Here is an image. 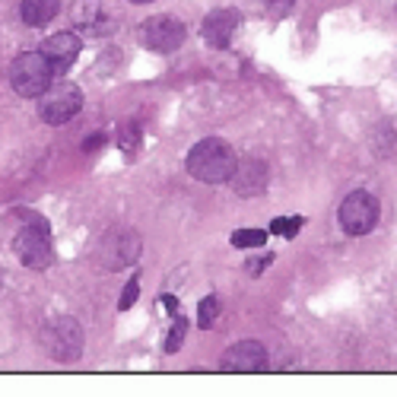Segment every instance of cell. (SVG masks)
<instances>
[{"mask_svg":"<svg viewBox=\"0 0 397 397\" xmlns=\"http://www.w3.org/2000/svg\"><path fill=\"white\" fill-rule=\"evenodd\" d=\"M45 347L58 363H76L83 356V328L74 318H54L45 324Z\"/></svg>","mask_w":397,"mask_h":397,"instance_id":"6","label":"cell"},{"mask_svg":"<svg viewBox=\"0 0 397 397\" xmlns=\"http://www.w3.org/2000/svg\"><path fill=\"white\" fill-rule=\"evenodd\" d=\"M137 296H140V277H133V280L125 286V292H121V299H118V308H121V312H127V308L137 302Z\"/></svg>","mask_w":397,"mask_h":397,"instance_id":"19","label":"cell"},{"mask_svg":"<svg viewBox=\"0 0 397 397\" xmlns=\"http://www.w3.org/2000/svg\"><path fill=\"white\" fill-rule=\"evenodd\" d=\"M162 305L169 308V314H178V308H182V305H178V299H175V296H162Z\"/></svg>","mask_w":397,"mask_h":397,"instance_id":"22","label":"cell"},{"mask_svg":"<svg viewBox=\"0 0 397 397\" xmlns=\"http://www.w3.org/2000/svg\"><path fill=\"white\" fill-rule=\"evenodd\" d=\"M235 166H239L235 149L219 137H207V140L194 143L188 153V172L204 184H226Z\"/></svg>","mask_w":397,"mask_h":397,"instance_id":"1","label":"cell"},{"mask_svg":"<svg viewBox=\"0 0 397 397\" xmlns=\"http://www.w3.org/2000/svg\"><path fill=\"white\" fill-rule=\"evenodd\" d=\"M264 242H267L264 229H239L232 235V245H235V248H257V245H264Z\"/></svg>","mask_w":397,"mask_h":397,"instance_id":"16","label":"cell"},{"mask_svg":"<svg viewBox=\"0 0 397 397\" xmlns=\"http://www.w3.org/2000/svg\"><path fill=\"white\" fill-rule=\"evenodd\" d=\"M105 147V133H92L89 140H83V153H92V149Z\"/></svg>","mask_w":397,"mask_h":397,"instance_id":"21","label":"cell"},{"mask_svg":"<svg viewBox=\"0 0 397 397\" xmlns=\"http://www.w3.org/2000/svg\"><path fill=\"white\" fill-rule=\"evenodd\" d=\"M131 3H153V0H131Z\"/></svg>","mask_w":397,"mask_h":397,"instance_id":"23","label":"cell"},{"mask_svg":"<svg viewBox=\"0 0 397 397\" xmlns=\"http://www.w3.org/2000/svg\"><path fill=\"white\" fill-rule=\"evenodd\" d=\"M216 318H219V296H207L197 305V321L200 328H213Z\"/></svg>","mask_w":397,"mask_h":397,"instance_id":"17","label":"cell"},{"mask_svg":"<svg viewBox=\"0 0 397 397\" xmlns=\"http://www.w3.org/2000/svg\"><path fill=\"white\" fill-rule=\"evenodd\" d=\"M58 7H61L58 0H23L19 13H23V19L29 25H48L58 17Z\"/></svg>","mask_w":397,"mask_h":397,"instance_id":"13","label":"cell"},{"mask_svg":"<svg viewBox=\"0 0 397 397\" xmlns=\"http://www.w3.org/2000/svg\"><path fill=\"white\" fill-rule=\"evenodd\" d=\"M184 334H188V321H184L182 314H178V321H175V328L169 331V340H166V353H178L184 343Z\"/></svg>","mask_w":397,"mask_h":397,"instance_id":"18","label":"cell"},{"mask_svg":"<svg viewBox=\"0 0 397 397\" xmlns=\"http://www.w3.org/2000/svg\"><path fill=\"white\" fill-rule=\"evenodd\" d=\"M302 226H305V219H302V216H290V219L277 216V219L270 223V232H273V235H283V239H296Z\"/></svg>","mask_w":397,"mask_h":397,"instance_id":"15","label":"cell"},{"mask_svg":"<svg viewBox=\"0 0 397 397\" xmlns=\"http://www.w3.org/2000/svg\"><path fill=\"white\" fill-rule=\"evenodd\" d=\"M232 188L239 197H255V194H264L267 188V166L261 159H242L235 172H232Z\"/></svg>","mask_w":397,"mask_h":397,"instance_id":"10","label":"cell"},{"mask_svg":"<svg viewBox=\"0 0 397 397\" xmlns=\"http://www.w3.org/2000/svg\"><path fill=\"white\" fill-rule=\"evenodd\" d=\"M70 17H74L76 25L92 29V25L102 19V0H74V7H70Z\"/></svg>","mask_w":397,"mask_h":397,"instance_id":"14","label":"cell"},{"mask_svg":"<svg viewBox=\"0 0 397 397\" xmlns=\"http://www.w3.org/2000/svg\"><path fill=\"white\" fill-rule=\"evenodd\" d=\"M140 248H143L140 235L133 229L118 226V229H108L105 235H102L96 257H99V267H105V270H121V267L133 264V261L140 257Z\"/></svg>","mask_w":397,"mask_h":397,"instance_id":"5","label":"cell"},{"mask_svg":"<svg viewBox=\"0 0 397 397\" xmlns=\"http://www.w3.org/2000/svg\"><path fill=\"white\" fill-rule=\"evenodd\" d=\"M83 108V89L74 83H54L39 96V115L45 125H67Z\"/></svg>","mask_w":397,"mask_h":397,"instance_id":"4","label":"cell"},{"mask_svg":"<svg viewBox=\"0 0 397 397\" xmlns=\"http://www.w3.org/2000/svg\"><path fill=\"white\" fill-rule=\"evenodd\" d=\"M239 29V10H213V13H207L204 17V25H200V32H204V39H207L213 48H226V45L232 42V32Z\"/></svg>","mask_w":397,"mask_h":397,"instance_id":"11","label":"cell"},{"mask_svg":"<svg viewBox=\"0 0 397 397\" xmlns=\"http://www.w3.org/2000/svg\"><path fill=\"white\" fill-rule=\"evenodd\" d=\"M226 372H264L267 369V350L257 340H242L226 350L223 356Z\"/></svg>","mask_w":397,"mask_h":397,"instance_id":"9","label":"cell"},{"mask_svg":"<svg viewBox=\"0 0 397 397\" xmlns=\"http://www.w3.org/2000/svg\"><path fill=\"white\" fill-rule=\"evenodd\" d=\"M51 76H54V67L48 64L42 51H25L10 67V83L23 99H39L51 86Z\"/></svg>","mask_w":397,"mask_h":397,"instance_id":"2","label":"cell"},{"mask_svg":"<svg viewBox=\"0 0 397 397\" xmlns=\"http://www.w3.org/2000/svg\"><path fill=\"white\" fill-rule=\"evenodd\" d=\"M378 200L369 191H353L343 204H340V226L347 235H369L378 226Z\"/></svg>","mask_w":397,"mask_h":397,"instance_id":"7","label":"cell"},{"mask_svg":"<svg viewBox=\"0 0 397 397\" xmlns=\"http://www.w3.org/2000/svg\"><path fill=\"white\" fill-rule=\"evenodd\" d=\"M184 35H188V29H184L182 19H175V17H153L140 25L143 48L162 51V54H172V51L182 48Z\"/></svg>","mask_w":397,"mask_h":397,"instance_id":"8","label":"cell"},{"mask_svg":"<svg viewBox=\"0 0 397 397\" xmlns=\"http://www.w3.org/2000/svg\"><path fill=\"white\" fill-rule=\"evenodd\" d=\"M42 54L48 58V64L54 70H67L80 54V39L74 32H54L42 42Z\"/></svg>","mask_w":397,"mask_h":397,"instance_id":"12","label":"cell"},{"mask_svg":"<svg viewBox=\"0 0 397 397\" xmlns=\"http://www.w3.org/2000/svg\"><path fill=\"white\" fill-rule=\"evenodd\" d=\"M13 251L32 270H45L51 264V229L42 216H29V223L13 239Z\"/></svg>","mask_w":397,"mask_h":397,"instance_id":"3","label":"cell"},{"mask_svg":"<svg viewBox=\"0 0 397 397\" xmlns=\"http://www.w3.org/2000/svg\"><path fill=\"white\" fill-rule=\"evenodd\" d=\"M264 3H267V10H270L273 17H286V13L292 10V3H296V0H264Z\"/></svg>","mask_w":397,"mask_h":397,"instance_id":"20","label":"cell"}]
</instances>
